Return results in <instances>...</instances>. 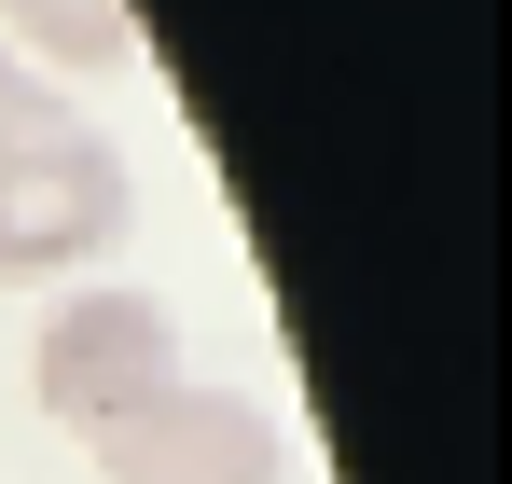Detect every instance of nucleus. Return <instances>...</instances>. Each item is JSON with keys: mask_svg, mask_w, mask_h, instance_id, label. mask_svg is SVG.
<instances>
[{"mask_svg": "<svg viewBox=\"0 0 512 484\" xmlns=\"http://www.w3.org/2000/svg\"><path fill=\"white\" fill-rule=\"evenodd\" d=\"M125 153L97 139V125H14L0 139V277H70L97 249L125 236Z\"/></svg>", "mask_w": 512, "mask_h": 484, "instance_id": "1", "label": "nucleus"}, {"mask_svg": "<svg viewBox=\"0 0 512 484\" xmlns=\"http://www.w3.org/2000/svg\"><path fill=\"white\" fill-rule=\"evenodd\" d=\"M180 374V319L153 291H70L56 319L28 332V402L56 429H111L125 402H153Z\"/></svg>", "mask_w": 512, "mask_h": 484, "instance_id": "2", "label": "nucleus"}, {"mask_svg": "<svg viewBox=\"0 0 512 484\" xmlns=\"http://www.w3.org/2000/svg\"><path fill=\"white\" fill-rule=\"evenodd\" d=\"M84 443H97V484H277L291 471L277 415L250 388H194V374H167L153 402H125Z\"/></svg>", "mask_w": 512, "mask_h": 484, "instance_id": "3", "label": "nucleus"}, {"mask_svg": "<svg viewBox=\"0 0 512 484\" xmlns=\"http://www.w3.org/2000/svg\"><path fill=\"white\" fill-rule=\"evenodd\" d=\"M0 42L42 56V70H125V0H0Z\"/></svg>", "mask_w": 512, "mask_h": 484, "instance_id": "4", "label": "nucleus"}, {"mask_svg": "<svg viewBox=\"0 0 512 484\" xmlns=\"http://www.w3.org/2000/svg\"><path fill=\"white\" fill-rule=\"evenodd\" d=\"M14 125H56V97H42V70L0 56V139H14Z\"/></svg>", "mask_w": 512, "mask_h": 484, "instance_id": "5", "label": "nucleus"}]
</instances>
